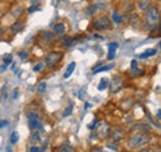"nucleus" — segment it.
<instances>
[{"label":"nucleus","mask_w":161,"mask_h":152,"mask_svg":"<svg viewBox=\"0 0 161 152\" xmlns=\"http://www.w3.org/2000/svg\"><path fill=\"white\" fill-rule=\"evenodd\" d=\"M117 50H118V43H117V42H112V43L108 45V57L107 58H108L109 61L114 59Z\"/></svg>","instance_id":"6e6552de"},{"label":"nucleus","mask_w":161,"mask_h":152,"mask_svg":"<svg viewBox=\"0 0 161 152\" xmlns=\"http://www.w3.org/2000/svg\"><path fill=\"white\" fill-rule=\"evenodd\" d=\"M56 151L58 152H75V149L72 147V146H69V145H62L60 147H57L56 149Z\"/></svg>","instance_id":"f3484780"},{"label":"nucleus","mask_w":161,"mask_h":152,"mask_svg":"<svg viewBox=\"0 0 161 152\" xmlns=\"http://www.w3.org/2000/svg\"><path fill=\"white\" fill-rule=\"evenodd\" d=\"M40 38L45 42H51L55 38V34L50 32V31H42V32H40Z\"/></svg>","instance_id":"9d476101"},{"label":"nucleus","mask_w":161,"mask_h":152,"mask_svg":"<svg viewBox=\"0 0 161 152\" xmlns=\"http://www.w3.org/2000/svg\"><path fill=\"white\" fill-rule=\"evenodd\" d=\"M150 5H151V4L149 3V0H140V1L138 3L139 9H140V10H144V11H145V10H146V9H147Z\"/></svg>","instance_id":"6ab92c4d"},{"label":"nucleus","mask_w":161,"mask_h":152,"mask_svg":"<svg viewBox=\"0 0 161 152\" xmlns=\"http://www.w3.org/2000/svg\"><path fill=\"white\" fill-rule=\"evenodd\" d=\"M18 141H19V133L15 131V133H11V137H10V142H11L13 145H15Z\"/></svg>","instance_id":"412c9836"},{"label":"nucleus","mask_w":161,"mask_h":152,"mask_svg":"<svg viewBox=\"0 0 161 152\" xmlns=\"http://www.w3.org/2000/svg\"><path fill=\"white\" fill-rule=\"evenodd\" d=\"M19 56H20L21 59H25V58H27L29 53H27V51H20L19 52Z\"/></svg>","instance_id":"c85d7f7f"},{"label":"nucleus","mask_w":161,"mask_h":152,"mask_svg":"<svg viewBox=\"0 0 161 152\" xmlns=\"http://www.w3.org/2000/svg\"><path fill=\"white\" fill-rule=\"evenodd\" d=\"M46 88H47L46 82H41L40 84L37 85V92L39 93H43V92H46Z\"/></svg>","instance_id":"4be33fe9"},{"label":"nucleus","mask_w":161,"mask_h":152,"mask_svg":"<svg viewBox=\"0 0 161 152\" xmlns=\"http://www.w3.org/2000/svg\"><path fill=\"white\" fill-rule=\"evenodd\" d=\"M92 26L97 31H109V30L113 29L112 27V21L107 15H101V16L96 18L92 22Z\"/></svg>","instance_id":"f03ea898"},{"label":"nucleus","mask_w":161,"mask_h":152,"mask_svg":"<svg viewBox=\"0 0 161 152\" xmlns=\"http://www.w3.org/2000/svg\"><path fill=\"white\" fill-rule=\"evenodd\" d=\"M66 31V25L63 22H58L53 26V34L55 35H63Z\"/></svg>","instance_id":"9b49d317"},{"label":"nucleus","mask_w":161,"mask_h":152,"mask_svg":"<svg viewBox=\"0 0 161 152\" xmlns=\"http://www.w3.org/2000/svg\"><path fill=\"white\" fill-rule=\"evenodd\" d=\"M156 1H160V0H156Z\"/></svg>","instance_id":"4c0bfd02"},{"label":"nucleus","mask_w":161,"mask_h":152,"mask_svg":"<svg viewBox=\"0 0 161 152\" xmlns=\"http://www.w3.org/2000/svg\"><path fill=\"white\" fill-rule=\"evenodd\" d=\"M35 10H36V6H35V5H34V6H31V8H30V9H29V13H34V11H35Z\"/></svg>","instance_id":"72a5a7b5"},{"label":"nucleus","mask_w":161,"mask_h":152,"mask_svg":"<svg viewBox=\"0 0 161 152\" xmlns=\"http://www.w3.org/2000/svg\"><path fill=\"white\" fill-rule=\"evenodd\" d=\"M108 87H110V93H118L123 88V79L119 76H115L112 79L110 85H108Z\"/></svg>","instance_id":"423d86ee"},{"label":"nucleus","mask_w":161,"mask_h":152,"mask_svg":"<svg viewBox=\"0 0 161 152\" xmlns=\"http://www.w3.org/2000/svg\"><path fill=\"white\" fill-rule=\"evenodd\" d=\"M42 68H43V63H42V62H39L37 64H35V67H34V72H40Z\"/></svg>","instance_id":"cd10ccee"},{"label":"nucleus","mask_w":161,"mask_h":152,"mask_svg":"<svg viewBox=\"0 0 161 152\" xmlns=\"http://www.w3.org/2000/svg\"><path fill=\"white\" fill-rule=\"evenodd\" d=\"M72 110H73V105L71 104V105H69L67 109H64V111H63L62 116H64V117H66V116H69V115L72 114Z\"/></svg>","instance_id":"b1692460"},{"label":"nucleus","mask_w":161,"mask_h":152,"mask_svg":"<svg viewBox=\"0 0 161 152\" xmlns=\"http://www.w3.org/2000/svg\"><path fill=\"white\" fill-rule=\"evenodd\" d=\"M27 122H29L30 129L34 130V131L42 129V120H41L40 116L36 113H29V115H27Z\"/></svg>","instance_id":"39448f33"},{"label":"nucleus","mask_w":161,"mask_h":152,"mask_svg":"<svg viewBox=\"0 0 161 152\" xmlns=\"http://www.w3.org/2000/svg\"><path fill=\"white\" fill-rule=\"evenodd\" d=\"M124 136H125V133L123 130H120V129H117L114 133H112V138L114 141H120L121 138H124Z\"/></svg>","instance_id":"4468645a"},{"label":"nucleus","mask_w":161,"mask_h":152,"mask_svg":"<svg viewBox=\"0 0 161 152\" xmlns=\"http://www.w3.org/2000/svg\"><path fill=\"white\" fill-rule=\"evenodd\" d=\"M5 68H6V64H5V66H1V68H0V72H4V71H5Z\"/></svg>","instance_id":"c9c22d12"},{"label":"nucleus","mask_w":161,"mask_h":152,"mask_svg":"<svg viewBox=\"0 0 161 152\" xmlns=\"http://www.w3.org/2000/svg\"><path fill=\"white\" fill-rule=\"evenodd\" d=\"M156 55V50H146L144 53H141L140 55V58H149L151 57V56H155Z\"/></svg>","instance_id":"a211bd4d"},{"label":"nucleus","mask_w":161,"mask_h":152,"mask_svg":"<svg viewBox=\"0 0 161 152\" xmlns=\"http://www.w3.org/2000/svg\"><path fill=\"white\" fill-rule=\"evenodd\" d=\"M9 125V121H6V120H1L0 121V129L1 128H5V126H8Z\"/></svg>","instance_id":"c756f323"},{"label":"nucleus","mask_w":161,"mask_h":152,"mask_svg":"<svg viewBox=\"0 0 161 152\" xmlns=\"http://www.w3.org/2000/svg\"><path fill=\"white\" fill-rule=\"evenodd\" d=\"M130 131L131 133H136V131H146V133H150L151 131V128L147 125V124H135L130 128Z\"/></svg>","instance_id":"0eeeda50"},{"label":"nucleus","mask_w":161,"mask_h":152,"mask_svg":"<svg viewBox=\"0 0 161 152\" xmlns=\"http://www.w3.org/2000/svg\"><path fill=\"white\" fill-rule=\"evenodd\" d=\"M146 15H145V20L147 22V25H151L154 26L155 24L159 22V18H160V14H159V9L156 6H149L146 10Z\"/></svg>","instance_id":"20e7f679"},{"label":"nucleus","mask_w":161,"mask_h":152,"mask_svg":"<svg viewBox=\"0 0 161 152\" xmlns=\"http://www.w3.org/2000/svg\"><path fill=\"white\" fill-rule=\"evenodd\" d=\"M63 58V52L62 51H52L46 56V66L48 68H55Z\"/></svg>","instance_id":"7ed1b4c3"},{"label":"nucleus","mask_w":161,"mask_h":152,"mask_svg":"<svg viewBox=\"0 0 161 152\" xmlns=\"http://www.w3.org/2000/svg\"><path fill=\"white\" fill-rule=\"evenodd\" d=\"M61 42H62V46H63L64 48H69V47L75 43V40L71 37H68V36H62Z\"/></svg>","instance_id":"f8f14e48"},{"label":"nucleus","mask_w":161,"mask_h":152,"mask_svg":"<svg viewBox=\"0 0 161 152\" xmlns=\"http://www.w3.org/2000/svg\"><path fill=\"white\" fill-rule=\"evenodd\" d=\"M29 151H31V152L40 151V149H39V147H30V149H29Z\"/></svg>","instance_id":"2f4dec72"},{"label":"nucleus","mask_w":161,"mask_h":152,"mask_svg":"<svg viewBox=\"0 0 161 152\" xmlns=\"http://www.w3.org/2000/svg\"><path fill=\"white\" fill-rule=\"evenodd\" d=\"M21 14H22V9H21L20 6H15V8H13V10H11V15H13L14 18H20Z\"/></svg>","instance_id":"aec40b11"},{"label":"nucleus","mask_w":161,"mask_h":152,"mask_svg":"<svg viewBox=\"0 0 161 152\" xmlns=\"http://www.w3.org/2000/svg\"><path fill=\"white\" fill-rule=\"evenodd\" d=\"M156 117H158L159 120L161 119V111H160V109H159V110H158V113H156Z\"/></svg>","instance_id":"f704fd0d"},{"label":"nucleus","mask_w":161,"mask_h":152,"mask_svg":"<svg viewBox=\"0 0 161 152\" xmlns=\"http://www.w3.org/2000/svg\"><path fill=\"white\" fill-rule=\"evenodd\" d=\"M30 141L31 142H39L40 141V135H39V133H34L32 135H31V137H30Z\"/></svg>","instance_id":"5701e85b"},{"label":"nucleus","mask_w":161,"mask_h":152,"mask_svg":"<svg viewBox=\"0 0 161 152\" xmlns=\"http://www.w3.org/2000/svg\"><path fill=\"white\" fill-rule=\"evenodd\" d=\"M75 68H76V62H71L69 64H68V67H67V69H66V72H64V74H63V78L64 79H67V78H69L71 74L73 73V71H75Z\"/></svg>","instance_id":"ddd939ff"},{"label":"nucleus","mask_w":161,"mask_h":152,"mask_svg":"<svg viewBox=\"0 0 161 152\" xmlns=\"http://www.w3.org/2000/svg\"><path fill=\"white\" fill-rule=\"evenodd\" d=\"M24 26H25V22H22V21H16V22H14V24L10 26V31L14 32V34H19V32H21V31L24 30Z\"/></svg>","instance_id":"1a4fd4ad"},{"label":"nucleus","mask_w":161,"mask_h":152,"mask_svg":"<svg viewBox=\"0 0 161 152\" xmlns=\"http://www.w3.org/2000/svg\"><path fill=\"white\" fill-rule=\"evenodd\" d=\"M31 1H37V0H31Z\"/></svg>","instance_id":"e433bc0d"},{"label":"nucleus","mask_w":161,"mask_h":152,"mask_svg":"<svg viewBox=\"0 0 161 152\" xmlns=\"http://www.w3.org/2000/svg\"><path fill=\"white\" fill-rule=\"evenodd\" d=\"M108 85H109V79L108 78H102L101 82H99V84H98V90H104V89H107L108 88Z\"/></svg>","instance_id":"2eb2a0df"},{"label":"nucleus","mask_w":161,"mask_h":152,"mask_svg":"<svg viewBox=\"0 0 161 152\" xmlns=\"http://www.w3.org/2000/svg\"><path fill=\"white\" fill-rule=\"evenodd\" d=\"M113 20L115 21V24H120L121 21H123L121 16L117 13V11H114V13H113Z\"/></svg>","instance_id":"393cba45"},{"label":"nucleus","mask_w":161,"mask_h":152,"mask_svg":"<svg viewBox=\"0 0 161 152\" xmlns=\"http://www.w3.org/2000/svg\"><path fill=\"white\" fill-rule=\"evenodd\" d=\"M97 124H98V120H94V121H93L92 124H89V126H88V128H89V129L92 130V129H94V128H96L94 125H97Z\"/></svg>","instance_id":"7c9ffc66"},{"label":"nucleus","mask_w":161,"mask_h":152,"mask_svg":"<svg viewBox=\"0 0 161 152\" xmlns=\"http://www.w3.org/2000/svg\"><path fill=\"white\" fill-rule=\"evenodd\" d=\"M114 67V64H105V66H103L101 68H94L93 69V73H101V72H107V71H109V69H112Z\"/></svg>","instance_id":"dca6fc26"},{"label":"nucleus","mask_w":161,"mask_h":152,"mask_svg":"<svg viewBox=\"0 0 161 152\" xmlns=\"http://www.w3.org/2000/svg\"><path fill=\"white\" fill-rule=\"evenodd\" d=\"M150 141H151V136L149 135V133H146V131L138 133V131H136L134 135H131V136L128 138L126 145H128V147H129L130 150H138V149H140L142 146L149 145Z\"/></svg>","instance_id":"f257e3e1"},{"label":"nucleus","mask_w":161,"mask_h":152,"mask_svg":"<svg viewBox=\"0 0 161 152\" xmlns=\"http://www.w3.org/2000/svg\"><path fill=\"white\" fill-rule=\"evenodd\" d=\"M96 11H97V6L96 5H92V6H89L87 9V14H89V15H93Z\"/></svg>","instance_id":"a878e982"},{"label":"nucleus","mask_w":161,"mask_h":152,"mask_svg":"<svg viewBox=\"0 0 161 152\" xmlns=\"http://www.w3.org/2000/svg\"><path fill=\"white\" fill-rule=\"evenodd\" d=\"M11 61H13V56L11 55H5L4 56V63L8 66L9 63H11Z\"/></svg>","instance_id":"bb28decb"},{"label":"nucleus","mask_w":161,"mask_h":152,"mask_svg":"<svg viewBox=\"0 0 161 152\" xmlns=\"http://www.w3.org/2000/svg\"><path fill=\"white\" fill-rule=\"evenodd\" d=\"M0 100H1V96H0Z\"/></svg>","instance_id":"58836bf2"},{"label":"nucleus","mask_w":161,"mask_h":152,"mask_svg":"<svg viewBox=\"0 0 161 152\" xmlns=\"http://www.w3.org/2000/svg\"><path fill=\"white\" fill-rule=\"evenodd\" d=\"M136 68V61H131V69Z\"/></svg>","instance_id":"473e14b6"}]
</instances>
